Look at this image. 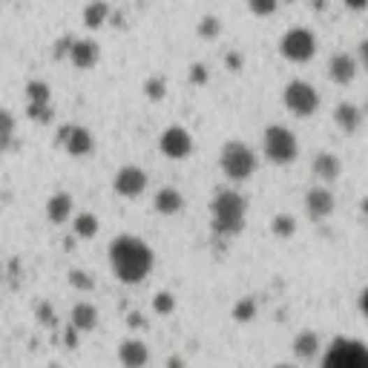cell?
<instances>
[{
  "mask_svg": "<svg viewBox=\"0 0 368 368\" xmlns=\"http://www.w3.org/2000/svg\"><path fill=\"white\" fill-rule=\"evenodd\" d=\"M365 112H368V107H365Z\"/></svg>",
  "mask_w": 368,
  "mask_h": 368,
  "instance_id": "47",
  "label": "cell"
},
{
  "mask_svg": "<svg viewBox=\"0 0 368 368\" xmlns=\"http://www.w3.org/2000/svg\"><path fill=\"white\" fill-rule=\"evenodd\" d=\"M110 17H112V9L104 0H92V3L84 6V27L87 29H101Z\"/></svg>",
  "mask_w": 368,
  "mask_h": 368,
  "instance_id": "21",
  "label": "cell"
},
{
  "mask_svg": "<svg viewBox=\"0 0 368 368\" xmlns=\"http://www.w3.org/2000/svg\"><path fill=\"white\" fill-rule=\"evenodd\" d=\"M112 190L118 196H124V199H135V196L147 190V173L138 164H124L112 179Z\"/></svg>",
  "mask_w": 368,
  "mask_h": 368,
  "instance_id": "10",
  "label": "cell"
},
{
  "mask_svg": "<svg viewBox=\"0 0 368 368\" xmlns=\"http://www.w3.org/2000/svg\"><path fill=\"white\" fill-rule=\"evenodd\" d=\"M72 43H75V38H72V35H64V38L55 43V58H58V61L69 58V52H72Z\"/></svg>",
  "mask_w": 368,
  "mask_h": 368,
  "instance_id": "35",
  "label": "cell"
},
{
  "mask_svg": "<svg viewBox=\"0 0 368 368\" xmlns=\"http://www.w3.org/2000/svg\"><path fill=\"white\" fill-rule=\"evenodd\" d=\"M72 230H75L78 239H95L98 230H101V222H98V216H92V213H78L72 219Z\"/></svg>",
  "mask_w": 368,
  "mask_h": 368,
  "instance_id": "22",
  "label": "cell"
},
{
  "mask_svg": "<svg viewBox=\"0 0 368 368\" xmlns=\"http://www.w3.org/2000/svg\"><path fill=\"white\" fill-rule=\"evenodd\" d=\"M35 320H38L41 325H46V328L55 325V308H52V302H46V300L38 302V305H35Z\"/></svg>",
  "mask_w": 368,
  "mask_h": 368,
  "instance_id": "33",
  "label": "cell"
},
{
  "mask_svg": "<svg viewBox=\"0 0 368 368\" xmlns=\"http://www.w3.org/2000/svg\"><path fill=\"white\" fill-rule=\"evenodd\" d=\"M244 210H248V202L239 190H222L216 193V199L210 205L213 213V230L219 236H239L244 228Z\"/></svg>",
  "mask_w": 368,
  "mask_h": 368,
  "instance_id": "2",
  "label": "cell"
},
{
  "mask_svg": "<svg viewBox=\"0 0 368 368\" xmlns=\"http://www.w3.org/2000/svg\"><path fill=\"white\" fill-rule=\"evenodd\" d=\"M23 95H27V104H52V89H49L46 81H38V78L27 84Z\"/></svg>",
  "mask_w": 368,
  "mask_h": 368,
  "instance_id": "23",
  "label": "cell"
},
{
  "mask_svg": "<svg viewBox=\"0 0 368 368\" xmlns=\"http://www.w3.org/2000/svg\"><path fill=\"white\" fill-rule=\"evenodd\" d=\"M66 279H69V285L72 288H78V290H95V279L87 274V271H78V267H72V271L66 274Z\"/></svg>",
  "mask_w": 368,
  "mask_h": 368,
  "instance_id": "29",
  "label": "cell"
},
{
  "mask_svg": "<svg viewBox=\"0 0 368 368\" xmlns=\"http://www.w3.org/2000/svg\"><path fill=\"white\" fill-rule=\"evenodd\" d=\"M253 316H256V300L253 297H242L233 305V320L236 323H253Z\"/></svg>",
  "mask_w": 368,
  "mask_h": 368,
  "instance_id": "26",
  "label": "cell"
},
{
  "mask_svg": "<svg viewBox=\"0 0 368 368\" xmlns=\"http://www.w3.org/2000/svg\"><path fill=\"white\" fill-rule=\"evenodd\" d=\"M69 323L75 325L81 334L84 331H92L98 325V308L92 302H78L75 308H72V314H69Z\"/></svg>",
  "mask_w": 368,
  "mask_h": 368,
  "instance_id": "20",
  "label": "cell"
},
{
  "mask_svg": "<svg viewBox=\"0 0 368 368\" xmlns=\"http://www.w3.org/2000/svg\"><path fill=\"white\" fill-rule=\"evenodd\" d=\"M225 66H228V69H233V72H239V69L244 66V58H242V52H236V49H230V52L225 55Z\"/></svg>",
  "mask_w": 368,
  "mask_h": 368,
  "instance_id": "37",
  "label": "cell"
},
{
  "mask_svg": "<svg viewBox=\"0 0 368 368\" xmlns=\"http://www.w3.org/2000/svg\"><path fill=\"white\" fill-rule=\"evenodd\" d=\"M196 35H199L202 41H216L219 35H222V20H219L216 15H202L199 27H196Z\"/></svg>",
  "mask_w": 368,
  "mask_h": 368,
  "instance_id": "25",
  "label": "cell"
},
{
  "mask_svg": "<svg viewBox=\"0 0 368 368\" xmlns=\"http://www.w3.org/2000/svg\"><path fill=\"white\" fill-rule=\"evenodd\" d=\"M311 170H314V176L320 182H337L339 173H342V161L334 153H316Z\"/></svg>",
  "mask_w": 368,
  "mask_h": 368,
  "instance_id": "17",
  "label": "cell"
},
{
  "mask_svg": "<svg viewBox=\"0 0 368 368\" xmlns=\"http://www.w3.org/2000/svg\"><path fill=\"white\" fill-rule=\"evenodd\" d=\"M277 3H279V0H248V9L256 17H271L277 12Z\"/></svg>",
  "mask_w": 368,
  "mask_h": 368,
  "instance_id": "31",
  "label": "cell"
},
{
  "mask_svg": "<svg viewBox=\"0 0 368 368\" xmlns=\"http://www.w3.org/2000/svg\"><path fill=\"white\" fill-rule=\"evenodd\" d=\"M282 101L288 107L290 115H297V118H311L316 110H320V92H316L308 81H290L282 92Z\"/></svg>",
  "mask_w": 368,
  "mask_h": 368,
  "instance_id": "7",
  "label": "cell"
},
{
  "mask_svg": "<svg viewBox=\"0 0 368 368\" xmlns=\"http://www.w3.org/2000/svg\"><path fill=\"white\" fill-rule=\"evenodd\" d=\"M78 334H81V331L69 323V325L64 328V346H66V348H78Z\"/></svg>",
  "mask_w": 368,
  "mask_h": 368,
  "instance_id": "36",
  "label": "cell"
},
{
  "mask_svg": "<svg viewBox=\"0 0 368 368\" xmlns=\"http://www.w3.org/2000/svg\"><path fill=\"white\" fill-rule=\"evenodd\" d=\"M72 210H75V202H72V196H69V193H55L52 199L46 202V219H49L52 225H64V222H69Z\"/></svg>",
  "mask_w": 368,
  "mask_h": 368,
  "instance_id": "16",
  "label": "cell"
},
{
  "mask_svg": "<svg viewBox=\"0 0 368 368\" xmlns=\"http://www.w3.org/2000/svg\"><path fill=\"white\" fill-rule=\"evenodd\" d=\"M323 368H368V346L362 339L337 337L323 357Z\"/></svg>",
  "mask_w": 368,
  "mask_h": 368,
  "instance_id": "4",
  "label": "cell"
},
{
  "mask_svg": "<svg viewBox=\"0 0 368 368\" xmlns=\"http://www.w3.org/2000/svg\"><path fill=\"white\" fill-rule=\"evenodd\" d=\"M153 207L156 213L161 216H176L182 207H184V196L176 190V187H161L156 193V199H153Z\"/></svg>",
  "mask_w": 368,
  "mask_h": 368,
  "instance_id": "18",
  "label": "cell"
},
{
  "mask_svg": "<svg viewBox=\"0 0 368 368\" xmlns=\"http://www.w3.org/2000/svg\"><path fill=\"white\" fill-rule=\"evenodd\" d=\"M360 64L368 69V41H362V43H360Z\"/></svg>",
  "mask_w": 368,
  "mask_h": 368,
  "instance_id": "40",
  "label": "cell"
},
{
  "mask_svg": "<svg viewBox=\"0 0 368 368\" xmlns=\"http://www.w3.org/2000/svg\"><path fill=\"white\" fill-rule=\"evenodd\" d=\"M27 115L35 121V124H49L55 118L52 104H27Z\"/></svg>",
  "mask_w": 368,
  "mask_h": 368,
  "instance_id": "28",
  "label": "cell"
},
{
  "mask_svg": "<svg viewBox=\"0 0 368 368\" xmlns=\"http://www.w3.org/2000/svg\"><path fill=\"white\" fill-rule=\"evenodd\" d=\"M127 325H130V328H144V325H147L144 314H141V311H130V314H127Z\"/></svg>",
  "mask_w": 368,
  "mask_h": 368,
  "instance_id": "38",
  "label": "cell"
},
{
  "mask_svg": "<svg viewBox=\"0 0 368 368\" xmlns=\"http://www.w3.org/2000/svg\"><path fill=\"white\" fill-rule=\"evenodd\" d=\"M360 210H362V216H365V219H368V196H365V199H362V202H360Z\"/></svg>",
  "mask_w": 368,
  "mask_h": 368,
  "instance_id": "43",
  "label": "cell"
},
{
  "mask_svg": "<svg viewBox=\"0 0 368 368\" xmlns=\"http://www.w3.org/2000/svg\"><path fill=\"white\" fill-rule=\"evenodd\" d=\"M334 124H337L342 133H346V135L357 133L360 124H362V112H360V107L351 104V101H339V104L334 107Z\"/></svg>",
  "mask_w": 368,
  "mask_h": 368,
  "instance_id": "15",
  "label": "cell"
},
{
  "mask_svg": "<svg viewBox=\"0 0 368 368\" xmlns=\"http://www.w3.org/2000/svg\"><path fill=\"white\" fill-rule=\"evenodd\" d=\"M58 144L64 147L69 156H75V159L89 156V153L95 150L92 133H89L87 127H81V124H64V127L58 130Z\"/></svg>",
  "mask_w": 368,
  "mask_h": 368,
  "instance_id": "8",
  "label": "cell"
},
{
  "mask_svg": "<svg viewBox=\"0 0 368 368\" xmlns=\"http://www.w3.org/2000/svg\"><path fill=\"white\" fill-rule=\"evenodd\" d=\"M360 311H362V314L368 316V288H365V290L360 293Z\"/></svg>",
  "mask_w": 368,
  "mask_h": 368,
  "instance_id": "41",
  "label": "cell"
},
{
  "mask_svg": "<svg viewBox=\"0 0 368 368\" xmlns=\"http://www.w3.org/2000/svg\"><path fill=\"white\" fill-rule=\"evenodd\" d=\"M49 368H61V365H58V362H52V365H49Z\"/></svg>",
  "mask_w": 368,
  "mask_h": 368,
  "instance_id": "45",
  "label": "cell"
},
{
  "mask_svg": "<svg viewBox=\"0 0 368 368\" xmlns=\"http://www.w3.org/2000/svg\"><path fill=\"white\" fill-rule=\"evenodd\" d=\"M279 52L290 64H308L316 55V35L308 27H290L279 41Z\"/></svg>",
  "mask_w": 368,
  "mask_h": 368,
  "instance_id": "6",
  "label": "cell"
},
{
  "mask_svg": "<svg viewBox=\"0 0 368 368\" xmlns=\"http://www.w3.org/2000/svg\"><path fill=\"white\" fill-rule=\"evenodd\" d=\"M167 365H170V368H184V362H182V360H179V357H173V360H170V362H167Z\"/></svg>",
  "mask_w": 368,
  "mask_h": 368,
  "instance_id": "42",
  "label": "cell"
},
{
  "mask_svg": "<svg viewBox=\"0 0 368 368\" xmlns=\"http://www.w3.org/2000/svg\"><path fill=\"white\" fill-rule=\"evenodd\" d=\"M305 207H308V216L314 219V222H323V219H328L337 207V199H334V193L323 184H316L308 190L305 196Z\"/></svg>",
  "mask_w": 368,
  "mask_h": 368,
  "instance_id": "11",
  "label": "cell"
},
{
  "mask_svg": "<svg viewBox=\"0 0 368 368\" xmlns=\"http://www.w3.org/2000/svg\"><path fill=\"white\" fill-rule=\"evenodd\" d=\"M357 69H360V64L351 52H334L328 61V78L339 87H348L357 78Z\"/></svg>",
  "mask_w": 368,
  "mask_h": 368,
  "instance_id": "12",
  "label": "cell"
},
{
  "mask_svg": "<svg viewBox=\"0 0 368 368\" xmlns=\"http://www.w3.org/2000/svg\"><path fill=\"white\" fill-rule=\"evenodd\" d=\"M282 3H293V0H282Z\"/></svg>",
  "mask_w": 368,
  "mask_h": 368,
  "instance_id": "46",
  "label": "cell"
},
{
  "mask_svg": "<svg viewBox=\"0 0 368 368\" xmlns=\"http://www.w3.org/2000/svg\"><path fill=\"white\" fill-rule=\"evenodd\" d=\"M256 153L244 141H228L219 153V167L230 182H244L256 173Z\"/></svg>",
  "mask_w": 368,
  "mask_h": 368,
  "instance_id": "3",
  "label": "cell"
},
{
  "mask_svg": "<svg viewBox=\"0 0 368 368\" xmlns=\"http://www.w3.org/2000/svg\"><path fill=\"white\" fill-rule=\"evenodd\" d=\"M348 9H354V12H360V9H365L368 6V0H342Z\"/></svg>",
  "mask_w": 368,
  "mask_h": 368,
  "instance_id": "39",
  "label": "cell"
},
{
  "mask_svg": "<svg viewBox=\"0 0 368 368\" xmlns=\"http://www.w3.org/2000/svg\"><path fill=\"white\" fill-rule=\"evenodd\" d=\"M0 124H3V135H0V138H3V150H9L12 138H15V115L9 110H3V112H0Z\"/></svg>",
  "mask_w": 368,
  "mask_h": 368,
  "instance_id": "32",
  "label": "cell"
},
{
  "mask_svg": "<svg viewBox=\"0 0 368 368\" xmlns=\"http://www.w3.org/2000/svg\"><path fill=\"white\" fill-rule=\"evenodd\" d=\"M144 95L150 98V101H161L167 95V78L164 75H150L144 81Z\"/></svg>",
  "mask_w": 368,
  "mask_h": 368,
  "instance_id": "27",
  "label": "cell"
},
{
  "mask_svg": "<svg viewBox=\"0 0 368 368\" xmlns=\"http://www.w3.org/2000/svg\"><path fill=\"white\" fill-rule=\"evenodd\" d=\"M159 150H161L167 159L182 161V159H187V156L193 153V135H190L184 127L173 124V127H167V130L161 133V138H159Z\"/></svg>",
  "mask_w": 368,
  "mask_h": 368,
  "instance_id": "9",
  "label": "cell"
},
{
  "mask_svg": "<svg viewBox=\"0 0 368 368\" xmlns=\"http://www.w3.org/2000/svg\"><path fill=\"white\" fill-rule=\"evenodd\" d=\"M118 360L124 368H147L150 362V348L144 339H124L118 346Z\"/></svg>",
  "mask_w": 368,
  "mask_h": 368,
  "instance_id": "14",
  "label": "cell"
},
{
  "mask_svg": "<svg viewBox=\"0 0 368 368\" xmlns=\"http://www.w3.org/2000/svg\"><path fill=\"white\" fill-rule=\"evenodd\" d=\"M98 61H101V46L92 38H75L72 52H69V64L75 69H92Z\"/></svg>",
  "mask_w": 368,
  "mask_h": 368,
  "instance_id": "13",
  "label": "cell"
},
{
  "mask_svg": "<svg viewBox=\"0 0 368 368\" xmlns=\"http://www.w3.org/2000/svg\"><path fill=\"white\" fill-rule=\"evenodd\" d=\"M262 147H265L267 161L279 164V167L290 164L293 159L300 156V141H297V135H293L288 127H282V124H271V127L265 130Z\"/></svg>",
  "mask_w": 368,
  "mask_h": 368,
  "instance_id": "5",
  "label": "cell"
},
{
  "mask_svg": "<svg viewBox=\"0 0 368 368\" xmlns=\"http://www.w3.org/2000/svg\"><path fill=\"white\" fill-rule=\"evenodd\" d=\"M320 337H316V331H300L297 337H293V357L297 360H314L316 354H320Z\"/></svg>",
  "mask_w": 368,
  "mask_h": 368,
  "instance_id": "19",
  "label": "cell"
},
{
  "mask_svg": "<svg viewBox=\"0 0 368 368\" xmlns=\"http://www.w3.org/2000/svg\"><path fill=\"white\" fill-rule=\"evenodd\" d=\"M274 368H297V365H290V362H277Z\"/></svg>",
  "mask_w": 368,
  "mask_h": 368,
  "instance_id": "44",
  "label": "cell"
},
{
  "mask_svg": "<svg viewBox=\"0 0 368 368\" xmlns=\"http://www.w3.org/2000/svg\"><path fill=\"white\" fill-rule=\"evenodd\" d=\"M271 233L279 236V239H290L293 233H297V219H293L290 213H277L271 219Z\"/></svg>",
  "mask_w": 368,
  "mask_h": 368,
  "instance_id": "24",
  "label": "cell"
},
{
  "mask_svg": "<svg viewBox=\"0 0 368 368\" xmlns=\"http://www.w3.org/2000/svg\"><path fill=\"white\" fill-rule=\"evenodd\" d=\"M153 311L167 316V314H173L176 311V300H173V293H167V290H159L156 297H153Z\"/></svg>",
  "mask_w": 368,
  "mask_h": 368,
  "instance_id": "30",
  "label": "cell"
},
{
  "mask_svg": "<svg viewBox=\"0 0 368 368\" xmlns=\"http://www.w3.org/2000/svg\"><path fill=\"white\" fill-rule=\"evenodd\" d=\"M190 81H193L196 87H205V84L210 81V69H207L205 64H193V66H190Z\"/></svg>",
  "mask_w": 368,
  "mask_h": 368,
  "instance_id": "34",
  "label": "cell"
},
{
  "mask_svg": "<svg viewBox=\"0 0 368 368\" xmlns=\"http://www.w3.org/2000/svg\"><path fill=\"white\" fill-rule=\"evenodd\" d=\"M110 267L118 282L124 285H138L150 277L156 256L153 248L138 236H115L110 242Z\"/></svg>",
  "mask_w": 368,
  "mask_h": 368,
  "instance_id": "1",
  "label": "cell"
}]
</instances>
